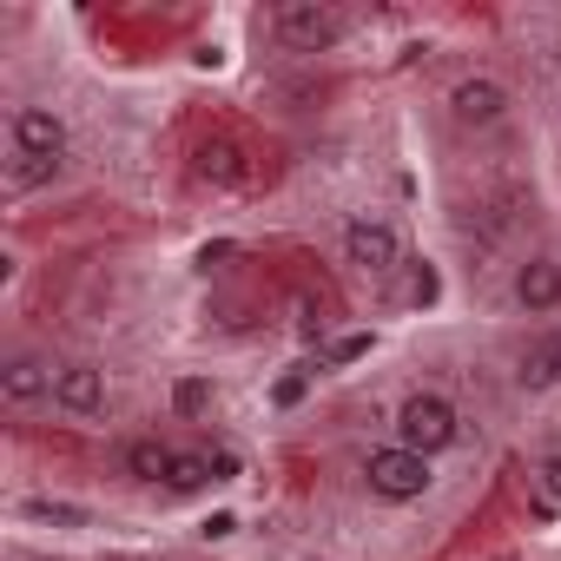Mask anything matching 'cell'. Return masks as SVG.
<instances>
[{
	"mask_svg": "<svg viewBox=\"0 0 561 561\" xmlns=\"http://www.w3.org/2000/svg\"><path fill=\"white\" fill-rule=\"evenodd\" d=\"M54 403H60L67 416H100V410H106V370H93V364L54 370Z\"/></svg>",
	"mask_w": 561,
	"mask_h": 561,
	"instance_id": "obj_7",
	"label": "cell"
},
{
	"mask_svg": "<svg viewBox=\"0 0 561 561\" xmlns=\"http://www.w3.org/2000/svg\"><path fill=\"white\" fill-rule=\"evenodd\" d=\"M14 152L67 165V119L54 106H14Z\"/></svg>",
	"mask_w": 561,
	"mask_h": 561,
	"instance_id": "obj_6",
	"label": "cell"
},
{
	"mask_svg": "<svg viewBox=\"0 0 561 561\" xmlns=\"http://www.w3.org/2000/svg\"><path fill=\"white\" fill-rule=\"evenodd\" d=\"M54 179H60V159H27V152L8 159V192H14V198L34 192V185H54Z\"/></svg>",
	"mask_w": 561,
	"mask_h": 561,
	"instance_id": "obj_12",
	"label": "cell"
},
{
	"mask_svg": "<svg viewBox=\"0 0 561 561\" xmlns=\"http://www.w3.org/2000/svg\"><path fill=\"white\" fill-rule=\"evenodd\" d=\"M522 383H561V337H548V344L522 364Z\"/></svg>",
	"mask_w": 561,
	"mask_h": 561,
	"instance_id": "obj_13",
	"label": "cell"
},
{
	"mask_svg": "<svg viewBox=\"0 0 561 561\" xmlns=\"http://www.w3.org/2000/svg\"><path fill=\"white\" fill-rule=\"evenodd\" d=\"M198 482H211V456H172V476H165V489H198Z\"/></svg>",
	"mask_w": 561,
	"mask_h": 561,
	"instance_id": "obj_14",
	"label": "cell"
},
{
	"mask_svg": "<svg viewBox=\"0 0 561 561\" xmlns=\"http://www.w3.org/2000/svg\"><path fill=\"white\" fill-rule=\"evenodd\" d=\"M271 34L285 41L291 54H324L344 41V14L324 8V0H285V8L271 14Z\"/></svg>",
	"mask_w": 561,
	"mask_h": 561,
	"instance_id": "obj_2",
	"label": "cell"
},
{
	"mask_svg": "<svg viewBox=\"0 0 561 561\" xmlns=\"http://www.w3.org/2000/svg\"><path fill=\"white\" fill-rule=\"evenodd\" d=\"M515 305H522L528 318H541V311L561 305V264H554V257H528V264L515 271Z\"/></svg>",
	"mask_w": 561,
	"mask_h": 561,
	"instance_id": "obj_8",
	"label": "cell"
},
{
	"mask_svg": "<svg viewBox=\"0 0 561 561\" xmlns=\"http://www.w3.org/2000/svg\"><path fill=\"white\" fill-rule=\"evenodd\" d=\"M0 397H8L14 410H27V403L54 397V370L41 357H8V364H0Z\"/></svg>",
	"mask_w": 561,
	"mask_h": 561,
	"instance_id": "obj_9",
	"label": "cell"
},
{
	"mask_svg": "<svg viewBox=\"0 0 561 561\" xmlns=\"http://www.w3.org/2000/svg\"><path fill=\"white\" fill-rule=\"evenodd\" d=\"M449 119L462 126V133H489V126H502L508 119V93L495 87V80H456V93H449Z\"/></svg>",
	"mask_w": 561,
	"mask_h": 561,
	"instance_id": "obj_5",
	"label": "cell"
},
{
	"mask_svg": "<svg viewBox=\"0 0 561 561\" xmlns=\"http://www.w3.org/2000/svg\"><path fill=\"white\" fill-rule=\"evenodd\" d=\"M344 257H351L364 277H390V271L403 264V231H397L390 218H377V211H357V218L344 225Z\"/></svg>",
	"mask_w": 561,
	"mask_h": 561,
	"instance_id": "obj_3",
	"label": "cell"
},
{
	"mask_svg": "<svg viewBox=\"0 0 561 561\" xmlns=\"http://www.w3.org/2000/svg\"><path fill=\"white\" fill-rule=\"evenodd\" d=\"M535 495H541V508H561V449L535 462Z\"/></svg>",
	"mask_w": 561,
	"mask_h": 561,
	"instance_id": "obj_15",
	"label": "cell"
},
{
	"mask_svg": "<svg viewBox=\"0 0 561 561\" xmlns=\"http://www.w3.org/2000/svg\"><path fill=\"white\" fill-rule=\"evenodd\" d=\"M364 482L383 495V502H416L436 476H430V456H416V449H370V462H364Z\"/></svg>",
	"mask_w": 561,
	"mask_h": 561,
	"instance_id": "obj_4",
	"label": "cell"
},
{
	"mask_svg": "<svg viewBox=\"0 0 561 561\" xmlns=\"http://www.w3.org/2000/svg\"><path fill=\"white\" fill-rule=\"evenodd\" d=\"M172 456H179V449H172V443H159V436H139V443H126V449H119V462H126V476H133V482H165V476H172Z\"/></svg>",
	"mask_w": 561,
	"mask_h": 561,
	"instance_id": "obj_10",
	"label": "cell"
},
{
	"mask_svg": "<svg viewBox=\"0 0 561 561\" xmlns=\"http://www.w3.org/2000/svg\"><path fill=\"white\" fill-rule=\"evenodd\" d=\"M198 179H211V185H225V192H238V185H251V165H244V152L238 146H205L198 152Z\"/></svg>",
	"mask_w": 561,
	"mask_h": 561,
	"instance_id": "obj_11",
	"label": "cell"
},
{
	"mask_svg": "<svg viewBox=\"0 0 561 561\" xmlns=\"http://www.w3.org/2000/svg\"><path fill=\"white\" fill-rule=\"evenodd\" d=\"M456 436H462V416H456V403L436 397V390H416V397L397 410V443L416 449V456H443V449H456Z\"/></svg>",
	"mask_w": 561,
	"mask_h": 561,
	"instance_id": "obj_1",
	"label": "cell"
},
{
	"mask_svg": "<svg viewBox=\"0 0 561 561\" xmlns=\"http://www.w3.org/2000/svg\"><path fill=\"white\" fill-rule=\"evenodd\" d=\"M205 397H211L205 383H179V410H205Z\"/></svg>",
	"mask_w": 561,
	"mask_h": 561,
	"instance_id": "obj_16",
	"label": "cell"
},
{
	"mask_svg": "<svg viewBox=\"0 0 561 561\" xmlns=\"http://www.w3.org/2000/svg\"><path fill=\"white\" fill-rule=\"evenodd\" d=\"M410 298H416V305H430V298H436V277H430V271H416V285H410Z\"/></svg>",
	"mask_w": 561,
	"mask_h": 561,
	"instance_id": "obj_17",
	"label": "cell"
},
{
	"mask_svg": "<svg viewBox=\"0 0 561 561\" xmlns=\"http://www.w3.org/2000/svg\"><path fill=\"white\" fill-rule=\"evenodd\" d=\"M554 67H561V47H554Z\"/></svg>",
	"mask_w": 561,
	"mask_h": 561,
	"instance_id": "obj_18",
	"label": "cell"
}]
</instances>
